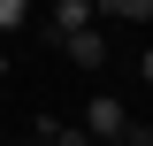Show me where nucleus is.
Here are the masks:
<instances>
[{
	"label": "nucleus",
	"mask_w": 153,
	"mask_h": 146,
	"mask_svg": "<svg viewBox=\"0 0 153 146\" xmlns=\"http://www.w3.org/2000/svg\"><path fill=\"white\" fill-rule=\"evenodd\" d=\"M23 16H31V0H0V31H23Z\"/></svg>",
	"instance_id": "39448f33"
},
{
	"label": "nucleus",
	"mask_w": 153,
	"mask_h": 146,
	"mask_svg": "<svg viewBox=\"0 0 153 146\" xmlns=\"http://www.w3.org/2000/svg\"><path fill=\"white\" fill-rule=\"evenodd\" d=\"M92 8H100V0H54V31H61V38L84 31V23H92Z\"/></svg>",
	"instance_id": "7ed1b4c3"
},
{
	"label": "nucleus",
	"mask_w": 153,
	"mask_h": 146,
	"mask_svg": "<svg viewBox=\"0 0 153 146\" xmlns=\"http://www.w3.org/2000/svg\"><path fill=\"white\" fill-rule=\"evenodd\" d=\"M61 46H69V62H76V69H100V62H107V38H100L92 23H84V31H69Z\"/></svg>",
	"instance_id": "f03ea898"
},
{
	"label": "nucleus",
	"mask_w": 153,
	"mask_h": 146,
	"mask_svg": "<svg viewBox=\"0 0 153 146\" xmlns=\"http://www.w3.org/2000/svg\"><path fill=\"white\" fill-rule=\"evenodd\" d=\"M0 77H8V54H0Z\"/></svg>",
	"instance_id": "0eeeda50"
},
{
	"label": "nucleus",
	"mask_w": 153,
	"mask_h": 146,
	"mask_svg": "<svg viewBox=\"0 0 153 146\" xmlns=\"http://www.w3.org/2000/svg\"><path fill=\"white\" fill-rule=\"evenodd\" d=\"M123 123H130V115H123V100H115V92H92V100H84V123H76V131H84V138H115Z\"/></svg>",
	"instance_id": "f257e3e1"
},
{
	"label": "nucleus",
	"mask_w": 153,
	"mask_h": 146,
	"mask_svg": "<svg viewBox=\"0 0 153 146\" xmlns=\"http://www.w3.org/2000/svg\"><path fill=\"white\" fill-rule=\"evenodd\" d=\"M38 146H54V138H38Z\"/></svg>",
	"instance_id": "6e6552de"
},
{
	"label": "nucleus",
	"mask_w": 153,
	"mask_h": 146,
	"mask_svg": "<svg viewBox=\"0 0 153 146\" xmlns=\"http://www.w3.org/2000/svg\"><path fill=\"white\" fill-rule=\"evenodd\" d=\"M92 146H130V138H123V131H115V138H92Z\"/></svg>",
	"instance_id": "423d86ee"
},
{
	"label": "nucleus",
	"mask_w": 153,
	"mask_h": 146,
	"mask_svg": "<svg viewBox=\"0 0 153 146\" xmlns=\"http://www.w3.org/2000/svg\"><path fill=\"white\" fill-rule=\"evenodd\" d=\"M100 8H107L115 23H146V16H153V0H100Z\"/></svg>",
	"instance_id": "20e7f679"
}]
</instances>
